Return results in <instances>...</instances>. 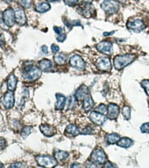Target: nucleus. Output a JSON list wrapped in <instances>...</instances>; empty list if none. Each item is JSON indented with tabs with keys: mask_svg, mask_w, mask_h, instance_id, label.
<instances>
[{
	"mask_svg": "<svg viewBox=\"0 0 149 168\" xmlns=\"http://www.w3.org/2000/svg\"><path fill=\"white\" fill-rule=\"evenodd\" d=\"M42 70L40 68L35 66H29L26 67L22 75L26 81H35L40 78Z\"/></svg>",
	"mask_w": 149,
	"mask_h": 168,
	"instance_id": "1",
	"label": "nucleus"
},
{
	"mask_svg": "<svg viewBox=\"0 0 149 168\" xmlns=\"http://www.w3.org/2000/svg\"><path fill=\"white\" fill-rule=\"evenodd\" d=\"M135 59L134 54H124V55H117L114 59V66L115 69L122 70L124 67L131 63Z\"/></svg>",
	"mask_w": 149,
	"mask_h": 168,
	"instance_id": "2",
	"label": "nucleus"
},
{
	"mask_svg": "<svg viewBox=\"0 0 149 168\" xmlns=\"http://www.w3.org/2000/svg\"><path fill=\"white\" fill-rule=\"evenodd\" d=\"M36 161L39 166L43 167H54L57 166V160L51 156L39 155L36 157Z\"/></svg>",
	"mask_w": 149,
	"mask_h": 168,
	"instance_id": "3",
	"label": "nucleus"
},
{
	"mask_svg": "<svg viewBox=\"0 0 149 168\" xmlns=\"http://www.w3.org/2000/svg\"><path fill=\"white\" fill-rule=\"evenodd\" d=\"M120 3L116 0H104L101 4V8L106 14L116 13L120 9Z\"/></svg>",
	"mask_w": 149,
	"mask_h": 168,
	"instance_id": "4",
	"label": "nucleus"
},
{
	"mask_svg": "<svg viewBox=\"0 0 149 168\" xmlns=\"http://www.w3.org/2000/svg\"><path fill=\"white\" fill-rule=\"evenodd\" d=\"M90 161L96 165H102L106 161V156L101 148H96L91 155Z\"/></svg>",
	"mask_w": 149,
	"mask_h": 168,
	"instance_id": "5",
	"label": "nucleus"
},
{
	"mask_svg": "<svg viewBox=\"0 0 149 168\" xmlns=\"http://www.w3.org/2000/svg\"><path fill=\"white\" fill-rule=\"evenodd\" d=\"M78 11L81 15L87 18L92 17L96 13V10L93 6L90 3L86 2L83 4L80 5V6H79L78 9Z\"/></svg>",
	"mask_w": 149,
	"mask_h": 168,
	"instance_id": "6",
	"label": "nucleus"
},
{
	"mask_svg": "<svg viewBox=\"0 0 149 168\" xmlns=\"http://www.w3.org/2000/svg\"><path fill=\"white\" fill-rule=\"evenodd\" d=\"M96 66L100 71L109 72L111 69V63L108 57H100L96 61Z\"/></svg>",
	"mask_w": 149,
	"mask_h": 168,
	"instance_id": "7",
	"label": "nucleus"
},
{
	"mask_svg": "<svg viewBox=\"0 0 149 168\" xmlns=\"http://www.w3.org/2000/svg\"><path fill=\"white\" fill-rule=\"evenodd\" d=\"M3 20L8 27H12L14 24L15 14L13 8H9L3 13Z\"/></svg>",
	"mask_w": 149,
	"mask_h": 168,
	"instance_id": "8",
	"label": "nucleus"
},
{
	"mask_svg": "<svg viewBox=\"0 0 149 168\" xmlns=\"http://www.w3.org/2000/svg\"><path fill=\"white\" fill-rule=\"evenodd\" d=\"M69 63L73 68L78 69L79 70H84L85 68V66H86V64H85L83 59L79 55H77V54L73 55L70 59H69Z\"/></svg>",
	"mask_w": 149,
	"mask_h": 168,
	"instance_id": "9",
	"label": "nucleus"
},
{
	"mask_svg": "<svg viewBox=\"0 0 149 168\" xmlns=\"http://www.w3.org/2000/svg\"><path fill=\"white\" fill-rule=\"evenodd\" d=\"M96 48L99 52L106 55H110L113 53V45L110 41H101L96 45Z\"/></svg>",
	"mask_w": 149,
	"mask_h": 168,
	"instance_id": "10",
	"label": "nucleus"
},
{
	"mask_svg": "<svg viewBox=\"0 0 149 168\" xmlns=\"http://www.w3.org/2000/svg\"><path fill=\"white\" fill-rule=\"evenodd\" d=\"M2 103L6 108L10 109L13 108L14 104V95L13 91L7 92L2 97Z\"/></svg>",
	"mask_w": 149,
	"mask_h": 168,
	"instance_id": "11",
	"label": "nucleus"
},
{
	"mask_svg": "<svg viewBox=\"0 0 149 168\" xmlns=\"http://www.w3.org/2000/svg\"><path fill=\"white\" fill-rule=\"evenodd\" d=\"M89 118L94 124L100 126L105 123V122L106 120V117L104 115V114H102V113L96 111H93L90 114Z\"/></svg>",
	"mask_w": 149,
	"mask_h": 168,
	"instance_id": "12",
	"label": "nucleus"
},
{
	"mask_svg": "<svg viewBox=\"0 0 149 168\" xmlns=\"http://www.w3.org/2000/svg\"><path fill=\"white\" fill-rule=\"evenodd\" d=\"M127 28L133 30L134 32H139L146 28L145 24L140 19H135L131 21H129L126 24Z\"/></svg>",
	"mask_w": 149,
	"mask_h": 168,
	"instance_id": "13",
	"label": "nucleus"
},
{
	"mask_svg": "<svg viewBox=\"0 0 149 168\" xmlns=\"http://www.w3.org/2000/svg\"><path fill=\"white\" fill-rule=\"evenodd\" d=\"M107 117L111 119V120H114L116 119L120 114V108L119 106L114 104V103H110L107 108Z\"/></svg>",
	"mask_w": 149,
	"mask_h": 168,
	"instance_id": "14",
	"label": "nucleus"
},
{
	"mask_svg": "<svg viewBox=\"0 0 149 168\" xmlns=\"http://www.w3.org/2000/svg\"><path fill=\"white\" fill-rule=\"evenodd\" d=\"M89 94V92L87 86L85 85H82L76 91L74 97L77 101H81L83 100Z\"/></svg>",
	"mask_w": 149,
	"mask_h": 168,
	"instance_id": "15",
	"label": "nucleus"
},
{
	"mask_svg": "<svg viewBox=\"0 0 149 168\" xmlns=\"http://www.w3.org/2000/svg\"><path fill=\"white\" fill-rule=\"evenodd\" d=\"M15 21L20 26L24 25L26 23V17L25 12L21 8H18L14 11Z\"/></svg>",
	"mask_w": 149,
	"mask_h": 168,
	"instance_id": "16",
	"label": "nucleus"
},
{
	"mask_svg": "<svg viewBox=\"0 0 149 168\" xmlns=\"http://www.w3.org/2000/svg\"><path fill=\"white\" fill-rule=\"evenodd\" d=\"M56 101L55 103V108L56 110H62L65 105L66 98L62 94H56Z\"/></svg>",
	"mask_w": 149,
	"mask_h": 168,
	"instance_id": "17",
	"label": "nucleus"
},
{
	"mask_svg": "<svg viewBox=\"0 0 149 168\" xmlns=\"http://www.w3.org/2000/svg\"><path fill=\"white\" fill-rule=\"evenodd\" d=\"M94 106V101L92 99V96L89 94L88 95L85 97L83 101V108L85 112H89L93 108Z\"/></svg>",
	"mask_w": 149,
	"mask_h": 168,
	"instance_id": "18",
	"label": "nucleus"
},
{
	"mask_svg": "<svg viewBox=\"0 0 149 168\" xmlns=\"http://www.w3.org/2000/svg\"><path fill=\"white\" fill-rule=\"evenodd\" d=\"M17 84V78L15 77L14 75L11 74L9 75L7 81L8 90L10 91H14L16 89Z\"/></svg>",
	"mask_w": 149,
	"mask_h": 168,
	"instance_id": "19",
	"label": "nucleus"
},
{
	"mask_svg": "<svg viewBox=\"0 0 149 168\" xmlns=\"http://www.w3.org/2000/svg\"><path fill=\"white\" fill-rule=\"evenodd\" d=\"M39 68L43 72H50L52 68V64L51 61L46 59L40 61L39 63Z\"/></svg>",
	"mask_w": 149,
	"mask_h": 168,
	"instance_id": "20",
	"label": "nucleus"
},
{
	"mask_svg": "<svg viewBox=\"0 0 149 168\" xmlns=\"http://www.w3.org/2000/svg\"><path fill=\"white\" fill-rule=\"evenodd\" d=\"M40 130L45 136H48V137L52 136L54 134V130L53 127H52L50 126V125H48V124L41 125Z\"/></svg>",
	"mask_w": 149,
	"mask_h": 168,
	"instance_id": "21",
	"label": "nucleus"
},
{
	"mask_svg": "<svg viewBox=\"0 0 149 168\" xmlns=\"http://www.w3.org/2000/svg\"><path fill=\"white\" fill-rule=\"evenodd\" d=\"M65 133L69 134L71 136H77L81 133V131L79 130L78 127L74 124H70L67 126L65 129Z\"/></svg>",
	"mask_w": 149,
	"mask_h": 168,
	"instance_id": "22",
	"label": "nucleus"
},
{
	"mask_svg": "<svg viewBox=\"0 0 149 168\" xmlns=\"http://www.w3.org/2000/svg\"><path fill=\"white\" fill-rule=\"evenodd\" d=\"M54 60L57 65L62 66L66 63L67 61V55L63 53H57L54 57Z\"/></svg>",
	"mask_w": 149,
	"mask_h": 168,
	"instance_id": "23",
	"label": "nucleus"
},
{
	"mask_svg": "<svg viewBox=\"0 0 149 168\" xmlns=\"http://www.w3.org/2000/svg\"><path fill=\"white\" fill-rule=\"evenodd\" d=\"M118 145L120 146L121 148H129L130 146L133 145V140L129 139L127 138V137H124V138H122L119 140V141L118 143Z\"/></svg>",
	"mask_w": 149,
	"mask_h": 168,
	"instance_id": "24",
	"label": "nucleus"
},
{
	"mask_svg": "<svg viewBox=\"0 0 149 168\" xmlns=\"http://www.w3.org/2000/svg\"><path fill=\"white\" fill-rule=\"evenodd\" d=\"M120 139V136L117 133L109 134L106 136V140L109 144H115L118 143Z\"/></svg>",
	"mask_w": 149,
	"mask_h": 168,
	"instance_id": "25",
	"label": "nucleus"
},
{
	"mask_svg": "<svg viewBox=\"0 0 149 168\" xmlns=\"http://www.w3.org/2000/svg\"><path fill=\"white\" fill-rule=\"evenodd\" d=\"M68 157H69V154L65 151L59 150L54 153V158L59 161H65L66 158H68Z\"/></svg>",
	"mask_w": 149,
	"mask_h": 168,
	"instance_id": "26",
	"label": "nucleus"
},
{
	"mask_svg": "<svg viewBox=\"0 0 149 168\" xmlns=\"http://www.w3.org/2000/svg\"><path fill=\"white\" fill-rule=\"evenodd\" d=\"M50 9V5L47 2H43L36 7V11L39 13H45Z\"/></svg>",
	"mask_w": 149,
	"mask_h": 168,
	"instance_id": "27",
	"label": "nucleus"
},
{
	"mask_svg": "<svg viewBox=\"0 0 149 168\" xmlns=\"http://www.w3.org/2000/svg\"><path fill=\"white\" fill-rule=\"evenodd\" d=\"M32 130V127L31 126H26L24 127L21 131V136H22V138L26 139L27 136L30 135V134L31 133Z\"/></svg>",
	"mask_w": 149,
	"mask_h": 168,
	"instance_id": "28",
	"label": "nucleus"
},
{
	"mask_svg": "<svg viewBox=\"0 0 149 168\" xmlns=\"http://www.w3.org/2000/svg\"><path fill=\"white\" fill-rule=\"evenodd\" d=\"M122 113L124 116V118L126 120H129L130 118V108L129 106H124L123 107L122 110Z\"/></svg>",
	"mask_w": 149,
	"mask_h": 168,
	"instance_id": "29",
	"label": "nucleus"
},
{
	"mask_svg": "<svg viewBox=\"0 0 149 168\" xmlns=\"http://www.w3.org/2000/svg\"><path fill=\"white\" fill-rule=\"evenodd\" d=\"M19 2L21 6L25 8H29L32 4V0H19Z\"/></svg>",
	"mask_w": 149,
	"mask_h": 168,
	"instance_id": "30",
	"label": "nucleus"
},
{
	"mask_svg": "<svg viewBox=\"0 0 149 168\" xmlns=\"http://www.w3.org/2000/svg\"><path fill=\"white\" fill-rule=\"evenodd\" d=\"M106 109H107V107H106L105 104H100L95 108V111L102 113V114H105L106 112Z\"/></svg>",
	"mask_w": 149,
	"mask_h": 168,
	"instance_id": "31",
	"label": "nucleus"
},
{
	"mask_svg": "<svg viewBox=\"0 0 149 168\" xmlns=\"http://www.w3.org/2000/svg\"><path fill=\"white\" fill-rule=\"evenodd\" d=\"M141 85L142 88L145 90L146 93L149 96V80H144L142 81Z\"/></svg>",
	"mask_w": 149,
	"mask_h": 168,
	"instance_id": "32",
	"label": "nucleus"
},
{
	"mask_svg": "<svg viewBox=\"0 0 149 168\" xmlns=\"http://www.w3.org/2000/svg\"><path fill=\"white\" fill-rule=\"evenodd\" d=\"M77 99L75 98L74 97H70V99H69V103H68V108L69 109H72V108H74V107L76 106V104H77Z\"/></svg>",
	"mask_w": 149,
	"mask_h": 168,
	"instance_id": "33",
	"label": "nucleus"
},
{
	"mask_svg": "<svg viewBox=\"0 0 149 168\" xmlns=\"http://www.w3.org/2000/svg\"><path fill=\"white\" fill-rule=\"evenodd\" d=\"M93 132V129L90 126H87L84 129L81 130V134H91Z\"/></svg>",
	"mask_w": 149,
	"mask_h": 168,
	"instance_id": "34",
	"label": "nucleus"
},
{
	"mask_svg": "<svg viewBox=\"0 0 149 168\" xmlns=\"http://www.w3.org/2000/svg\"><path fill=\"white\" fill-rule=\"evenodd\" d=\"M142 133H149V123H145L140 127Z\"/></svg>",
	"mask_w": 149,
	"mask_h": 168,
	"instance_id": "35",
	"label": "nucleus"
},
{
	"mask_svg": "<svg viewBox=\"0 0 149 168\" xmlns=\"http://www.w3.org/2000/svg\"><path fill=\"white\" fill-rule=\"evenodd\" d=\"M65 4L68 6H74L78 2V0H63Z\"/></svg>",
	"mask_w": 149,
	"mask_h": 168,
	"instance_id": "36",
	"label": "nucleus"
},
{
	"mask_svg": "<svg viewBox=\"0 0 149 168\" xmlns=\"http://www.w3.org/2000/svg\"><path fill=\"white\" fill-rule=\"evenodd\" d=\"M26 166H25V164L23 163H13V164H12L11 166H10V167L11 168H19V167H25Z\"/></svg>",
	"mask_w": 149,
	"mask_h": 168,
	"instance_id": "37",
	"label": "nucleus"
},
{
	"mask_svg": "<svg viewBox=\"0 0 149 168\" xmlns=\"http://www.w3.org/2000/svg\"><path fill=\"white\" fill-rule=\"evenodd\" d=\"M66 39V35L64 34V33H61L60 35H59V37L56 38V40L59 42H63L65 41Z\"/></svg>",
	"mask_w": 149,
	"mask_h": 168,
	"instance_id": "38",
	"label": "nucleus"
},
{
	"mask_svg": "<svg viewBox=\"0 0 149 168\" xmlns=\"http://www.w3.org/2000/svg\"><path fill=\"white\" fill-rule=\"evenodd\" d=\"M51 49H52V51L53 53H56L59 51L60 48L59 46H58V45H56L55 44H52L51 45Z\"/></svg>",
	"mask_w": 149,
	"mask_h": 168,
	"instance_id": "39",
	"label": "nucleus"
},
{
	"mask_svg": "<svg viewBox=\"0 0 149 168\" xmlns=\"http://www.w3.org/2000/svg\"><path fill=\"white\" fill-rule=\"evenodd\" d=\"M54 32H55L56 34H58V35H60L63 32V29L61 28H60V27L54 26Z\"/></svg>",
	"mask_w": 149,
	"mask_h": 168,
	"instance_id": "40",
	"label": "nucleus"
},
{
	"mask_svg": "<svg viewBox=\"0 0 149 168\" xmlns=\"http://www.w3.org/2000/svg\"><path fill=\"white\" fill-rule=\"evenodd\" d=\"M104 167H115V166H114V164H112L111 162H106V164L105 165V166Z\"/></svg>",
	"mask_w": 149,
	"mask_h": 168,
	"instance_id": "41",
	"label": "nucleus"
},
{
	"mask_svg": "<svg viewBox=\"0 0 149 168\" xmlns=\"http://www.w3.org/2000/svg\"><path fill=\"white\" fill-rule=\"evenodd\" d=\"M41 50H42V52L45 54H48V47L46 46V45H43L42 48H41Z\"/></svg>",
	"mask_w": 149,
	"mask_h": 168,
	"instance_id": "42",
	"label": "nucleus"
},
{
	"mask_svg": "<svg viewBox=\"0 0 149 168\" xmlns=\"http://www.w3.org/2000/svg\"><path fill=\"white\" fill-rule=\"evenodd\" d=\"M71 167H81V165L80 164H78V163H74L72 165Z\"/></svg>",
	"mask_w": 149,
	"mask_h": 168,
	"instance_id": "43",
	"label": "nucleus"
},
{
	"mask_svg": "<svg viewBox=\"0 0 149 168\" xmlns=\"http://www.w3.org/2000/svg\"><path fill=\"white\" fill-rule=\"evenodd\" d=\"M114 31H112L111 32H104V34H103V35H104V36H109V35H111L112 34H114Z\"/></svg>",
	"mask_w": 149,
	"mask_h": 168,
	"instance_id": "44",
	"label": "nucleus"
},
{
	"mask_svg": "<svg viewBox=\"0 0 149 168\" xmlns=\"http://www.w3.org/2000/svg\"><path fill=\"white\" fill-rule=\"evenodd\" d=\"M92 1L93 0H84V2H86V3H91Z\"/></svg>",
	"mask_w": 149,
	"mask_h": 168,
	"instance_id": "45",
	"label": "nucleus"
},
{
	"mask_svg": "<svg viewBox=\"0 0 149 168\" xmlns=\"http://www.w3.org/2000/svg\"><path fill=\"white\" fill-rule=\"evenodd\" d=\"M49 2H56V1H59V0H48Z\"/></svg>",
	"mask_w": 149,
	"mask_h": 168,
	"instance_id": "46",
	"label": "nucleus"
},
{
	"mask_svg": "<svg viewBox=\"0 0 149 168\" xmlns=\"http://www.w3.org/2000/svg\"><path fill=\"white\" fill-rule=\"evenodd\" d=\"M116 1H118V2H125V0H116Z\"/></svg>",
	"mask_w": 149,
	"mask_h": 168,
	"instance_id": "47",
	"label": "nucleus"
},
{
	"mask_svg": "<svg viewBox=\"0 0 149 168\" xmlns=\"http://www.w3.org/2000/svg\"><path fill=\"white\" fill-rule=\"evenodd\" d=\"M9 1H11L12 2V1H14V0H9Z\"/></svg>",
	"mask_w": 149,
	"mask_h": 168,
	"instance_id": "48",
	"label": "nucleus"
}]
</instances>
